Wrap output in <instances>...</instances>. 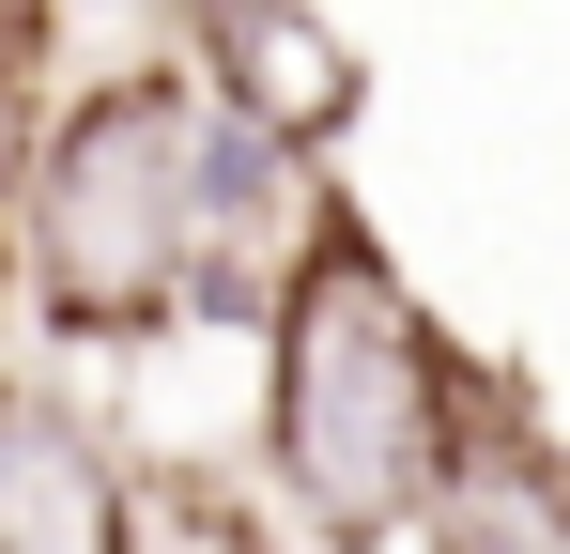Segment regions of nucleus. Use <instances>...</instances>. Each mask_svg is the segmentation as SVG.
I'll return each instance as SVG.
<instances>
[{"mask_svg": "<svg viewBox=\"0 0 570 554\" xmlns=\"http://www.w3.org/2000/svg\"><path fill=\"white\" fill-rule=\"evenodd\" d=\"M247 339H263V416H247L263 508L308 554H416L478 447V355L432 324V293L340 185L308 200Z\"/></svg>", "mask_w": 570, "mask_h": 554, "instance_id": "1", "label": "nucleus"}, {"mask_svg": "<svg viewBox=\"0 0 570 554\" xmlns=\"http://www.w3.org/2000/svg\"><path fill=\"white\" fill-rule=\"evenodd\" d=\"M200 108L186 62H108L47 108L31 216H16V308L62 355H155L186 339V231H200Z\"/></svg>", "mask_w": 570, "mask_h": 554, "instance_id": "2", "label": "nucleus"}, {"mask_svg": "<svg viewBox=\"0 0 570 554\" xmlns=\"http://www.w3.org/2000/svg\"><path fill=\"white\" fill-rule=\"evenodd\" d=\"M0 554H155L139 462L31 369H0Z\"/></svg>", "mask_w": 570, "mask_h": 554, "instance_id": "3", "label": "nucleus"}, {"mask_svg": "<svg viewBox=\"0 0 570 554\" xmlns=\"http://www.w3.org/2000/svg\"><path fill=\"white\" fill-rule=\"evenodd\" d=\"M200 47H216L200 92H232V123H263L278 155H324L355 123V47L308 31V0H200Z\"/></svg>", "mask_w": 570, "mask_h": 554, "instance_id": "4", "label": "nucleus"}, {"mask_svg": "<svg viewBox=\"0 0 570 554\" xmlns=\"http://www.w3.org/2000/svg\"><path fill=\"white\" fill-rule=\"evenodd\" d=\"M47 47H62V0H0V308H16V216H31V155H47Z\"/></svg>", "mask_w": 570, "mask_h": 554, "instance_id": "5", "label": "nucleus"}]
</instances>
